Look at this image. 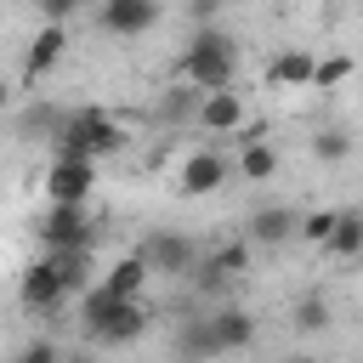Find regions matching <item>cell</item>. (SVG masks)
Masks as SVG:
<instances>
[{
    "label": "cell",
    "instance_id": "1",
    "mask_svg": "<svg viewBox=\"0 0 363 363\" xmlns=\"http://www.w3.org/2000/svg\"><path fill=\"white\" fill-rule=\"evenodd\" d=\"M176 85L182 91H199V96L238 85V40L227 28H199L182 45V57H176Z\"/></svg>",
    "mask_w": 363,
    "mask_h": 363
},
{
    "label": "cell",
    "instance_id": "2",
    "mask_svg": "<svg viewBox=\"0 0 363 363\" xmlns=\"http://www.w3.org/2000/svg\"><path fill=\"white\" fill-rule=\"evenodd\" d=\"M130 136H136V130H130V119H125V113H113V108H74V113L57 125V153L102 164V159L125 153V147H130Z\"/></svg>",
    "mask_w": 363,
    "mask_h": 363
},
{
    "label": "cell",
    "instance_id": "3",
    "mask_svg": "<svg viewBox=\"0 0 363 363\" xmlns=\"http://www.w3.org/2000/svg\"><path fill=\"white\" fill-rule=\"evenodd\" d=\"M79 323H85V335L96 340V346H130V340H142L147 335V301H113L102 284L96 289H85L79 295Z\"/></svg>",
    "mask_w": 363,
    "mask_h": 363
},
{
    "label": "cell",
    "instance_id": "4",
    "mask_svg": "<svg viewBox=\"0 0 363 363\" xmlns=\"http://www.w3.org/2000/svg\"><path fill=\"white\" fill-rule=\"evenodd\" d=\"M193 125H199L204 136H238V142L261 136V125H255V108H250V96H244L238 85L199 96V102H193Z\"/></svg>",
    "mask_w": 363,
    "mask_h": 363
},
{
    "label": "cell",
    "instance_id": "5",
    "mask_svg": "<svg viewBox=\"0 0 363 363\" xmlns=\"http://www.w3.org/2000/svg\"><path fill=\"white\" fill-rule=\"evenodd\" d=\"M45 255H68V250H91L96 244V221H91V204H45L40 221H34Z\"/></svg>",
    "mask_w": 363,
    "mask_h": 363
},
{
    "label": "cell",
    "instance_id": "6",
    "mask_svg": "<svg viewBox=\"0 0 363 363\" xmlns=\"http://www.w3.org/2000/svg\"><path fill=\"white\" fill-rule=\"evenodd\" d=\"M227 176H233L227 153H216V147H187V153L176 159V170H170V187H176L182 199H210L216 187H227Z\"/></svg>",
    "mask_w": 363,
    "mask_h": 363
},
{
    "label": "cell",
    "instance_id": "7",
    "mask_svg": "<svg viewBox=\"0 0 363 363\" xmlns=\"http://www.w3.org/2000/svg\"><path fill=\"white\" fill-rule=\"evenodd\" d=\"M40 187H45V204H91V199H96V164L57 153V159L45 164Z\"/></svg>",
    "mask_w": 363,
    "mask_h": 363
},
{
    "label": "cell",
    "instance_id": "8",
    "mask_svg": "<svg viewBox=\"0 0 363 363\" xmlns=\"http://www.w3.org/2000/svg\"><path fill=\"white\" fill-rule=\"evenodd\" d=\"M74 289H68V278H62V267L51 261V255H40V261H28L23 272H17V301H23V312H57L62 301H68Z\"/></svg>",
    "mask_w": 363,
    "mask_h": 363
},
{
    "label": "cell",
    "instance_id": "9",
    "mask_svg": "<svg viewBox=\"0 0 363 363\" xmlns=\"http://www.w3.org/2000/svg\"><path fill=\"white\" fill-rule=\"evenodd\" d=\"M164 23V6L159 0H102L96 6V28L102 34H119V40H136L147 28Z\"/></svg>",
    "mask_w": 363,
    "mask_h": 363
},
{
    "label": "cell",
    "instance_id": "10",
    "mask_svg": "<svg viewBox=\"0 0 363 363\" xmlns=\"http://www.w3.org/2000/svg\"><path fill=\"white\" fill-rule=\"evenodd\" d=\"M62 57H68V28L62 23H40L28 34V51H23V85H40Z\"/></svg>",
    "mask_w": 363,
    "mask_h": 363
},
{
    "label": "cell",
    "instance_id": "11",
    "mask_svg": "<svg viewBox=\"0 0 363 363\" xmlns=\"http://www.w3.org/2000/svg\"><path fill=\"white\" fill-rule=\"evenodd\" d=\"M113 301H142L147 295V284H153V267H147V255L142 250H130V255H113L108 267H102V278H96Z\"/></svg>",
    "mask_w": 363,
    "mask_h": 363
},
{
    "label": "cell",
    "instance_id": "12",
    "mask_svg": "<svg viewBox=\"0 0 363 363\" xmlns=\"http://www.w3.org/2000/svg\"><path fill=\"white\" fill-rule=\"evenodd\" d=\"M312 74H318V51H306V45H284V51L267 57L272 91H312Z\"/></svg>",
    "mask_w": 363,
    "mask_h": 363
},
{
    "label": "cell",
    "instance_id": "13",
    "mask_svg": "<svg viewBox=\"0 0 363 363\" xmlns=\"http://www.w3.org/2000/svg\"><path fill=\"white\" fill-rule=\"evenodd\" d=\"M210 340H216L221 357H227V352H250V346H255V318H250V306H216V312H210Z\"/></svg>",
    "mask_w": 363,
    "mask_h": 363
},
{
    "label": "cell",
    "instance_id": "14",
    "mask_svg": "<svg viewBox=\"0 0 363 363\" xmlns=\"http://www.w3.org/2000/svg\"><path fill=\"white\" fill-rule=\"evenodd\" d=\"M278 147L267 142V136H250V142H238V153H233V176L238 182H272L278 176Z\"/></svg>",
    "mask_w": 363,
    "mask_h": 363
},
{
    "label": "cell",
    "instance_id": "15",
    "mask_svg": "<svg viewBox=\"0 0 363 363\" xmlns=\"http://www.w3.org/2000/svg\"><path fill=\"white\" fill-rule=\"evenodd\" d=\"M250 238H255V244H284V238H301V216H295V210H284V204L255 210V216H250Z\"/></svg>",
    "mask_w": 363,
    "mask_h": 363
},
{
    "label": "cell",
    "instance_id": "16",
    "mask_svg": "<svg viewBox=\"0 0 363 363\" xmlns=\"http://www.w3.org/2000/svg\"><path fill=\"white\" fill-rule=\"evenodd\" d=\"M142 255H147L153 278H159V272H187V267H193V244H187V238H170V233L147 238V244H142Z\"/></svg>",
    "mask_w": 363,
    "mask_h": 363
},
{
    "label": "cell",
    "instance_id": "17",
    "mask_svg": "<svg viewBox=\"0 0 363 363\" xmlns=\"http://www.w3.org/2000/svg\"><path fill=\"white\" fill-rule=\"evenodd\" d=\"M352 74H357V62H352L346 51H329V57H318V74H312V91H318V96H335V91H340V85H346Z\"/></svg>",
    "mask_w": 363,
    "mask_h": 363
},
{
    "label": "cell",
    "instance_id": "18",
    "mask_svg": "<svg viewBox=\"0 0 363 363\" xmlns=\"http://www.w3.org/2000/svg\"><path fill=\"white\" fill-rule=\"evenodd\" d=\"M329 255L335 261H357L363 255V210H340V227L329 238Z\"/></svg>",
    "mask_w": 363,
    "mask_h": 363
},
{
    "label": "cell",
    "instance_id": "19",
    "mask_svg": "<svg viewBox=\"0 0 363 363\" xmlns=\"http://www.w3.org/2000/svg\"><path fill=\"white\" fill-rule=\"evenodd\" d=\"M182 363H210V357H221L216 352V340H210V318H187V329H182Z\"/></svg>",
    "mask_w": 363,
    "mask_h": 363
},
{
    "label": "cell",
    "instance_id": "20",
    "mask_svg": "<svg viewBox=\"0 0 363 363\" xmlns=\"http://www.w3.org/2000/svg\"><path fill=\"white\" fill-rule=\"evenodd\" d=\"M335 227H340V210H306V216H301V238H306L312 250H329Z\"/></svg>",
    "mask_w": 363,
    "mask_h": 363
},
{
    "label": "cell",
    "instance_id": "21",
    "mask_svg": "<svg viewBox=\"0 0 363 363\" xmlns=\"http://www.w3.org/2000/svg\"><path fill=\"white\" fill-rule=\"evenodd\" d=\"M346 153H352L346 130H318V136H312V159H323V164H340Z\"/></svg>",
    "mask_w": 363,
    "mask_h": 363
},
{
    "label": "cell",
    "instance_id": "22",
    "mask_svg": "<svg viewBox=\"0 0 363 363\" xmlns=\"http://www.w3.org/2000/svg\"><path fill=\"white\" fill-rule=\"evenodd\" d=\"M244 267H250V250H244V244H227V250L210 255L204 272H210V278H233V272H244Z\"/></svg>",
    "mask_w": 363,
    "mask_h": 363
},
{
    "label": "cell",
    "instance_id": "23",
    "mask_svg": "<svg viewBox=\"0 0 363 363\" xmlns=\"http://www.w3.org/2000/svg\"><path fill=\"white\" fill-rule=\"evenodd\" d=\"M295 329H329V301H318V295H306L301 306H295Z\"/></svg>",
    "mask_w": 363,
    "mask_h": 363
},
{
    "label": "cell",
    "instance_id": "24",
    "mask_svg": "<svg viewBox=\"0 0 363 363\" xmlns=\"http://www.w3.org/2000/svg\"><path fill=\"white\" fill-rule=\"evenodd\" d=\"M17 363H62V357H57V352H51V346H28V352H23V357H17Z\"/></svg>",
    "mask_w": 363,
    "mask_h": 363
},
{
    "label": "cell",
    "instance_id": "25",
    "mask_svg": "<svg viewBox=\"0 0 363 363\" xmlns=\"http://www.w3.org/2000/svg\"><path fill=\"white\" fill-rule=\"evenodd\" d=\"M11 108V79H0V113Z\"/></svg>",
    "mask_w": 363,
    "mask_h": 363
},
{
    "label": "cell",
    "instance_id": "26",
    "mask_svg": "<svg viewBox=\"0 0 363 363\" xmlns=\"http://www.w3.org/2000/svg\"><path fill=\"white\" fill-rule=\"evenodd\" d=\"M278 363H318V357H306V352H289V357H278Z\"/></svg>",
    "mask_w": 363,
    "mask_h": 363
}]
</instances>
